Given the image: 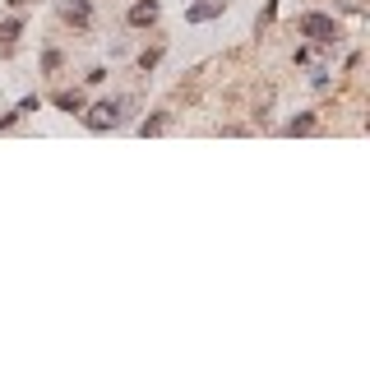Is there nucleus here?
I'll return each instance as SVG.
<instances>
[{
	"mask_svg": "<svg viewBox=\"0 0 370 370\" xmlns=\"http://www.w3.org/2000/svg\"><path fill=\"white\" fill-rule=\"evenodd\" d=\"M125 19L135 23V28H148V23H157V0H139V5H130V14Z\"/></svg>",
	"mask_w": 370,
	"mask_h": 370,
	"instance_id": "3",
	"label": "nucleus"
},
{
	"mask_svg": "<svg viewBox=\"0 0 370 370\" xmlns=\"http://www.w3.org/2000/svg\"><path fill=\"white\" fill-rule=\"evenodd\" d=\"M60 19L84 28V23H88V0H60Z\"/></svg>",
	"mask_w": 370,
	"mask_h": 370,
	"instance_id": "4",
	"label": "nucleus"
},
{
	"mask_svg": "<svg viewBox=\"0 0 370 370\" xmlns=\"http://www.w3.org/2000/svg\"><path fill=\"white\" fill-rule=\"evenodd\" d=\"M56 107H60V112H70V116L84 112V93H56Z\"/></svg>",
	"mask_w": 370,
	"mask_h": 370,
	"instance_id": "6",
	"label": "nucleus"
},
{
	"mask_svg": "<svg viewBox=\"0 0 370 370\" xmlns=\"http://www.w3.org/2000/svg\"><path fill=\"white\" fill-rule=\"evenodd\" d=\"M19 33H23V23H19V19H10V23H5V28H0V42L10 46V42H14V37H19Z\"/></svg>",
	"mask_w": 370,
	"mask_h": 370,
	"instance_id": "8",
	"label": "nucleus"
},
{
	"mask_svg": "<svg viewBox=\"0 0 370 370\" xmlns=\"http://www.w3.org/2000/svg\"><path fill=\"white\" fill-rule=\"evenodd\" d=\"M37 107H42V102H37V98H23L19 107H14V112H19V116H28V112H37Z\"/></svg>",
	"mask_w": 370,
	"mask_h": 370,
	"instance_id": "12",
	"label": "nucleus"
},
{
	"mask_svg": "<svg viewBox=\"0 0 370 370\" xmlns=\"http://www.w3.org/2000/svg\"><path fill=\"white\" fill-rule=\"evenodd\" d=\"M305 130H315V116L305 112V116H292L287 121V135H305Z\"/></svg>",
	"mask_w": 370,
	"mask_h": 370,
	"instance_id": "7",
	"label": "nucleus"
},
{
	"mask_svg": "<svg viewBox=\"0 0 370 370\" xmlns=\"http://www.w3.org/2000/svg\"><path fill=\"white\" fill-rule=\"evenodd\" d=\"M218 14H223V0H199V5H190V10H185V19H190V23H204V19H218Z\"/></svg>",
	"mask_w": 370,
	"mask_h": 370,
	"instance_id": "5",
	"label": "nucleus"
},
{
	"mask_svg": "<svg viewBox=\"0 0 370 370\" xmlns=\"http://www.w3.org/2000/svg\"><path fill=\"white\" fill-rule=\"evenodd\" d=\"M116 121H121V102H98V107L84 112V125H88V130H112Z\"/></svg>",
	"mask_w": 370,
	"mask_h": 370,
	"instance_id": "2",
	"label": "nucleus"
},
{
	"mask_svg": "<svg viewBox=\"0 0 370 370\" xmlns=\"http://www.w3.org/2000/svg\"><path fill=\"white\" fill-rule=\"evenodd\" d=\"M301 37H310V42H333L338 37V23L329 19V14H301Z\"/></svg>",
	"mask_w": 370,
	"mask_h": 370,
	"instance_id": "1",
	"label": "nucleus"
},
{
	"mask_svg": "<svg viewBox=\"0 0 370 370\" xmlns=\"http://www.w3.org/2000/svg\"><path fill=\"white\" fill-rule=\"evenodd\" d=\"M157 60H162V46H153V51H144V56H139V65H144V70H153Z\"/></svg>",
	"mask_w": 370,
	"mask_h": 370,
	"instance_id": "10",
	"label": "nucleus"
},
{
	"mask_svg": "<svg viewBox=\"0 0 370 370\" xmlns=\"http://www.w3.org/2000/svg\"><path fill=\"white\" fill-rule=\"evenodd\" d=\"M162 125H167V116H153V121H144V125H139V135H157Z\"/></svg>",
	"mask_w": 370,
	"mask_h": 370,
	"instance_id": "9",
	"label": "nucleus"
},
{
	"mask_svg": "<svg viewBox=\"0 0 370 370\" xmlns=\"http://www.w3.org/2000/svg\"><path fill=\"white\" fill-rule=\"evenodd\" d=\"M42 70H46V74H51V70H60V51H46V56H42Z\"/></svg>",
	"mask_w": 370,
	"mask_h": 370,
	"instance_id": "11",
	"label": "nucleus"
}]
</instances>
